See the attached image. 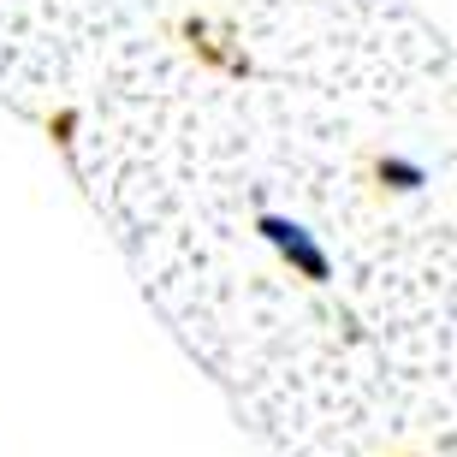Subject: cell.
<instances>
[{
	"instance_id": "6da1fadb",
	"label": "cell",
	"mask_w": 457,
	"mask_h": 457,
	"mask_svg": "<svg viewBox=\"0 0 457 457\" xmlns=\"http://www.w3.org/2000/svg\"><path fill=\"white\" fill-rule=\"evenodd\" d=\"M262 232H268L273 244H279V250H286L291 262H297V268L309 273V279H321V273H327V255L315 250V237H309L303 226H291V220H279V214H262Z\"/></svg>"
}]
</instances>
